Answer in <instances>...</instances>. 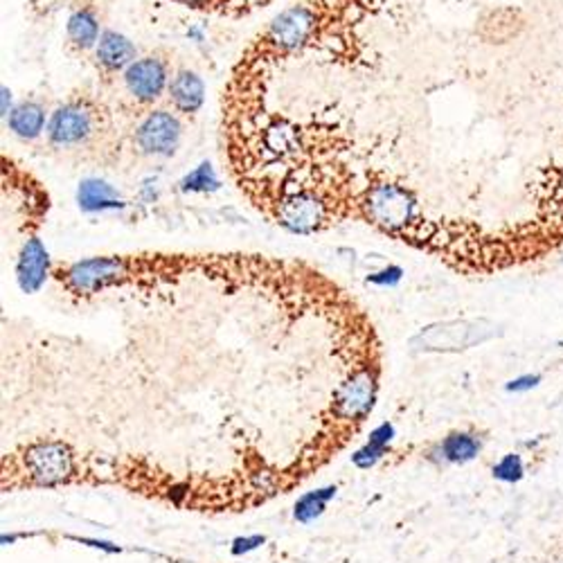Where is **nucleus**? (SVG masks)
I'll use <instances>...</instances> for the list:
<instances>
[{"label":"nucleus","mask_w":563,"mask_h":563,"mask_svg":"<svg viewBox=\"0 0 563 563\" xmlns=\"http://www.w3.org/2000/svg\"><path fill=\"white\" fill-rule=\"evenodd\" d=\"M360 214L372 223L374 228L388 232L393 237H406L412 235L417 221V204L412 199L411 192L402 185L393 183H379L372 185L363 196H360Z\"/></svg>","instance_id":"nucleus-1"},{"label":"nucleus","mask_w":563,"mask_h":563,"mask_svg":"<svg viewBox=\"0 0 563 563\" xmlns=\"http://www.w3.org/2000/svg\"><path fill=\"white\" fill-rule=\"evenodd\" d=\"M273 217L282 228L296 235H311L318 232L332 221L333 204L309 190H293L282 195L271 205Z\"/></svg>","instance_id":"nucleus-2"},{"label":"nucleus","mask_w":563,"mask_h":563,"mask_svg":"<svg viewBox=\"0 0 563 563\" xmlns=\"http://www.w3.org/2000/svg\"><path fill=\"white\" fill-rule=\"evenodd\" d=\"M320 23V10L314 5H296L291 10L282 12L271 28L264 32L262 41L264 50L280 52V55H289V52L300 50L302 46L309 43Z\"/></svg>","instance_id":"nucleus-3"},{"label":"nucleus","mask_w":563,"mask_h":563,"mask_svg":"<svg viewBox=\"0 0 563 563\" xmlns=\"http://www.w3.org/2000/svg\"><path fill=\"white\" fill-rule=\"evenodd\" d=\"M28 485H64L74 473V455L64 442H37L23 455Z\"/></svg>","instance_id":"nucleus-4"},{"label":"nucleus","mask_w":563,"mask_h":563,"mask_svg":"<svg viewBox=\"0 0 563 563\" xmlns=\"http://www.w3.org/2000/svg\"><path fill=\"white\" fill-rule=\"evenodd\" d=\"M98 126V116L88 104L73 100L56 108L48 122V140L59 149L77 147L86 143Z\"/></svg>","instance_id":"nucleus-5"},{"label":"nucleus","mask_w":563,"mask_h":563,"mask_svg":"<svg viewBox=\"0 0 563 563\" xmlns=\"http://www.w3.org/2000/svg\"><path fill=\"white\" fill-rule=\"evenodd\" d=\"M183 140V125L171 111H152L135 129V144L153 158H171Z\"/></svg>","instance_id":"nucleus-6"},{"label":"nucleus","mask_w":563,"mask_h":563,"mask_svg":"<svg viewBox=\"0 0 563 563\" xmlns=\"http://www.w3.org/2000/svg\"><path fill=\"white\" fill-rule=\"evenodd\" d=\"M377 399V374L369 368H360L351 372L350 379L341 384L336 399H333V411L338 421H360L369 415Z\"/></svg>","instance_id":"nucleus-7"},{"label":"nucleus","mask_w":563,"mask_h":563,"mask_svg":"<svg viewBox=\"0 0 563 563\" xmlns=\"http://www.w3.org/2000/svg\"><path fill=\"white\" fill-rule=\"evenodd\" d=\"M125 88L131 98L140 104H153L162 98V92L169 91V65L158 56H143L135 59L125 70Z\"/></svg>","instance_id":"nucleus-8"},{"label":"nucleus","mask_w":563,"mask_h":563,"mask_svg":"<svg viewBox=\"0 0 563 563\" xmlns=\"http://www.w3.org/2000/svg\"><path fill=\"white\" fill-rule=\"evenodd\" d=\"M50 275V257L39 237H30L16 262V280L25 293H37Z\"/></svg>","instance_id":"nucleus-9"},{"label":"nucleus","mask_w":563,"mask_h":563,"mask_svg":"<svg viewBox=\"0 0 563 563\" xmlns=\"http://www.w3.org/2000/svg\"><path fill=\"white\" fill-rule=\"evenodd\" d=\"M169 102L183 116H195L204 108L205 102V83L195 70H180L171 77L169 83Z\"/></svg>","instance_id":"nucleus-10"},{"label":"nucleus","mask_w":563,"mask_h":563,"mask_svg":"<svg viewBox=\"0 0 563 563\" xmlns=\"http://www.w3.org/2000/svg\"><path fill=\"white\" fill-rule=\"evenodd\" d=\"M95 56L107 73H125L135 61V46L125 34L107 30V32H102V39L95 48Z\"/></svg>","instance_id":"nucleus-11"},{"label":"nucleus","mask_w":563,"mask_h":563,"mask_svg":"<svg viewBox=\"0 0 563 563\" xmlns=\"http://www.w3.org/2000/svg\"><path fill=\"white\" fill-rule=\"evenodd\" d=\"M48 111L43 104L34 102V100H25L7 117V126L12 134L21 140H37L41 138L43 131H48Z\"/></svg>","instance_id":"nucleus-12"},{"label":"nucleus","mask_w":563,"mask_h":563,"mask_svg":"<svg viewBox=\"0 0 563 563\" xmlns=\"http://www.w3.org/2000/svg\"><path fill=\"white\" fill-rule=\"evenodd\" d=\"M77 204L83 212H104V210L125 208L116 187L100 178L82 180L77 190Z\"/></svg>","instance_id":"nucleus-13"},{"label":"nucleus","mask_w":563,"mask_h":563,"mask_svg":"<svg viewBox=\"0 0 563 563\" xmlns=\"http://www.w3.org/2000/svg\"><path fill=\"white\" fill-rule=\"evenodd\" d=\"M481 451L482 437L476 433H469V430L448 433L437 446V453L442 455V460L451 462V464H466V462L476 460Z\"/></svg>","instance_id":"nucleus-14"},{"label":"nucleus","mask_w":563,"mask_h":563,"mask_svg":"<svg viewBox=\"0 0 563 563\" xmlns=\"http://www.w3.org/2000/svg\"><path fill=\"white\" fill-rule=\"evenodd\" d=\"M65 34H68L70 43L79 50H91V48H98L100 39V21L98 16L92 14L91 10H77L68 19L65 25Z\"/></svg>","instance_id":"nucleus-15"},{"label":"nucleus","mask_w":563,"mask_h":563,"mask_svg":"<svg viewBox=\"0 0 563 563\" xmlns=\"http://www.w3.org/2000/svg\"><path fill=\"white\" fill-rule=\"evenodd\" d=\"M336 491H338V487L332 485V487H323V489H316V491H309V494L300 496L296 507H293V516H296V521L311 523L314 518H318L320 514L325 512L329 500L336 496Z\"/></svg>","instance_id":"nucleus-16"},{"label":"nucleus","mask_w":563,"mask_h":563,"mask_svg":"<svg viewBox=\"0 0 563 563\" xmlns=\"http://www.w3.org/2000/svg\"><path fill=\"white\" fill-rule=\"evenodd\" d=\"M180 190L183 192H199V195H204V192L219 190V178H217V174H214L212 165L204 162V165L196 167L195 171H190V174L180 180Z\"/></svg>","instance_id":"nucleus-17"},{"label":"nucleus","mask_w":563,"mask_h":563,"mask_svg":"<svg viewBox=\"0 0 563 563\" xmlns=\"http://www.w3.org/2000/svg\"><path fill=\"white\" fill-rule=\"evenodd\" d=\"M491 476L500 482H521L525 478V462H523L521 453H507L500 457L494 466H491Z\"/></svg>","instance_id":"nucleus-18"},{"label":"nucleus","mask_w":563,"mask_h":563,"mask_svg":"<svg viewBox=\"0 0 563 563\" xmlns=\"http://www.w3.org/2000/svg\"><path fill=\"white\" fill-rule=\"evenodd\" d=\"M385 451H388V448L374 446V444L368 442L363 448H359V451H356L354 455H351V462H354V464L359 466V469H369V466H374V464H377V462L381 460V457L385 455Z\"/></svg>","instance_id":"nucleus-19"},{"label":"nucleus","mask_w":563,"mask_h":563,"mask_svg":"<svg viewBox=\"0 0 563 563\" xmlns=\"http://www.w3.org/2000/svg\"><path fill=\"white\" fill-rule=\"evenodd\" d=\"M264 543H266V536L264 534L237 536V539L232 541V545H230V552L235 554V557H241V554H248V552H253V550L262 548Z\"/></svg>","instance_id":"nucleus-20"},{"label":"nucleus","mask_w":563,"mask_h":563,"mask_svg":"<svg viewBox=\"0 0 563 563\" xmlns=\"http://www.w3.org/2000/svg\"><path fill=\"white\" fill-rule=\"evenodd\" d=\"M402 275H403L402 268L388 266V268H384V271L368 275V282L369 284H379V287H393V284H397V282L402 280Z\"/></svg>","instance_id":"nucleus-21"},{"label":"nucleus","mask_w":563,"mask_h":563,"mask_svg":"<svg viewBox=\"0 0 563 563\" xmlns=\"http://www.w3.org/2000/svg\"><path fill=\"white\" fill-rule=\"evenodd\" d=\"M539 384L541 374H521L516 379L507 381L505 390H507V393H530V390H534Z\"/></svg>","instance_id":"nucleus-22"},{"label":"nucleus","mask_w":563,"mask_h":563,"mask_svg":"<svg viewBox=\"0 0 563 563\" xmlns=\"http://www.w3.org/2000/svg\"><path fill=\"white\" fill-rule=\"evenodd\" d=\"M393 437H394V426L390 424V421H385V424L377 426V429L369 433V444L381 446V448H388V444L393 442Z\"/></svg>","instance_id":"nucleus-23"},{"label":"nucleus","mask_w":563,"mask_h":563,"mask_svg":"<svg viewBox=\"0 0 563 563\" xmlns=\"http://www.w3.org/2000/svg\"><path fill=\"white\" fill-rule=\"evenodd\" d=\"M65 539H70V541H77V543H82V545H88V548H95V550H104V552H108V554L122 552V548H120V545H113V543H108V541L86 539V536H65Z\"/></svg>","instance_id":"nucleus-24"},{"label":"nucleus","mask_w":563,"mask_h":563,"mask_svg":"<svg viewBox=\"0 0 563 563\" xmlns=\"http://www.w3.org/2000/svg\"><path fill=\"white\" fill-rule=\"evenodd\" d=\"M14 111V108H12V92H10V88H3V117H10V113Z\"/></svg>","instance_id":"nucleus-25"},{"label":"nucleus","mask_w":563,"mask_h":563,"mask_svg":"<svg viewBox=\"0 0 563 563\" xmlns=\"http://www.w3.org/2000/svg\"><path fill=\"white\" fill-rule=\"evenodd\" d=\"M21 536L23 534H3V539L0 541H3V545H7V543H14V541L21 539Z\"/></svg>","instance_id":"nucleus-26"},{"label":"nucleus","mask_w":563,"mask_h":563,"mask_svg":"<svg viewBox=\"0 0 563 563\" xmlns=\"http://www.w3.org/2000/svg\"><path fill=\"white\" fill-rule=\"evenodd\" d=\"M561 262H563V257H561Z\"/></svg>","instance_id":"nucleus-27"}]
</instances>
